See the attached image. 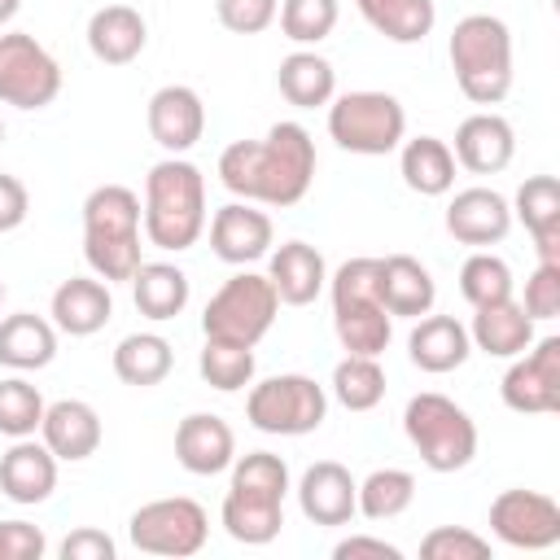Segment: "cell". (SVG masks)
Returning a JSON list of instances; mask_svg holds the SVG:
<instances>
[{
    "mask_svg": "<svg viewBox=\"0 0 560 560\" xmlns=\"http://www.w3.org/2000/svg\"><path fill=\"white\" fill-rule=\"evenodd\" d=\"M315 179V140L302 122H276L262 140H232L219 153V184L258 206H298Z\"/></svg>",
    "mask_w": 560,
    "mask_h": 560,
    "instance_id": "obj_1",
    "label": "cell"
},
{
    "mask_svg": "<svg viewBox=\"0 0 560 560\" xmlns=\"http://www.w3.org/2000/svg\"><path fill=\"white\" fill-rule=\"evenodd\" d=\"M48 315L57 324V332L66 337H92L109 324L114 315V298H109V284L101 276H70L52 289V302H48Z\"/></svg>",
    "mask_w": 560,
    "mask_h": 560,
    "instance_id": "obj_23",
    "label": "cell"
},
{
    "mask_svg": "<svg viewBox=\"0 0 560 560\" xmlns=\"http://www.w3.org/2000/svg\"><path fill=\"white\" fill-rule=\"evenodd\" d=\"M337 560H359V556H376V560H402V551L385 538H368V534H354V538H341L332 547Z\"/></svg>",
    "mask_w": 560,
    "mask_h": 560,
    "instance_id": "obj_48",
    "label": "cell"
},
{
    "mask_svg": "<svg viewBox=\"0 0 560 560\" xmlns=\"http://www.w3.org/2000/svg\"><path fill=\"white\" fill-rule=\"evenodd\" d=\"M446 232L459 245H472V249L499 245L512 232V206L494 188H481V184L477 188H459L446 201Z\"/></svg>",
    "mask_w": 560,
    "mask_h": 560,
    "instance_id": "obj_19",
    "label": "cell"
},
{
    "mask_svg": "<svg viewBox=\"0 0 560 560\" xmlns=\"http://www.w3.org/2000/svg\"><path fill=\"white\" fill-rule=\"evenodd\" d=\"M324 416H328V389L302 372L267 376L245 398V420L258 433H276V438L315 433L324 424Z\"/></svg>",
    "mask_w": 560,
    "mask_h": 560,
    "instance_id": "obj_10",
    "label": "cell"
},
{
    "mask_svg": "<svg viewBox=\"0 0 560 560\" xmlns=\"http://www.w3.org/2000/svg\"><path fill=\"white\" fill-rule=\"evenodd\" d=\"M468 341H472V350H481L490 359H516L534 341V319L525 315V306L516 298L486 302V306H472Z\"/></svg>",
    "mask_w": 560,
    "mask_h": 560,
    "instance_id": "obj_26",
    "label": "cell"
},
{
    "mask_svg": "<svg viewBox=\"0 0 560 560\" xmlns=\"http://www.w3.org/2000/svg\"><path fill=\"white\" fill-rule=\"evenodd\" d=\"M337 13H341L337 0H280V9H276L284 39H293L302 48L328 39L337 26Z\"/></svg>",
    "mask_w": 560,
    "mask_h": 560,
    "instance_id": "obj_41",
    "label": "cell"
},
{
    "mask_svg": "<svg viewBox=\"0 0 560 560\" xmlns=\"http://www.w3.org/2000/svg\"><path fill=\"white\" fill-rule=\"evenodd\" d=\"M280 0H214V18L232 31V35H258L276 22Z\"/></svg>",
    "mask_w": 560,
    "mask_h": 560,
    "instance_id": "obj_44",
    "label": "cell"
},
{
    "mask_svg": "<svg viewBox=\"0 0 560 560\" xmlns=\"http://www.w3.org/2000/svg\"><path fill=\"white\" fill-rule=\"evenodd\" d=\"M127 538L136 551L144 556H171V560H184V556H197L210 538V516L197 499L188 494H171V499H153V503H140L127 521Z\"/></svg>",
    "mask_w": 560,
    "mask_h": 560,
    "instance_id": "obj_11",
    "label": "cell"
},
{
    "mask_svg": "<svg viewBox=\"0 0 560 560\" xmlns=\"http://www.w3.org/2000/svg\"><path fill=\"white\" fill-rule=\"evenodd\" d=\"M328 389L346 411H372L385 398V368L376 354H346L332 368Z\"/></svg>",
    "mask_w": 560,
    "mask_h": 560,
    "instance_id": "obj_36",
    "label": "cell"
},
{
    "mask_svg": "<svg viewBox=\"0 0 560 560\" xmlns=\"http://www.w3.org/2000/svg\"><path fill=\"white\" fill-rule=\"evenodd\" d=\"M459 92L472 105H499L512 92V31L494 13H468L446 39Z\"/></svg>",
    "mask_w": 560,
    "mask_h": 560,
    "instance_id": "obj_5",
    "label": "cell"
},
{
    "mask_svg": "<svg viewBox=\"0 0 560 560\" xmlns=\"http://www.w3.org/2000/svg\"><path fill=\"white\" fill-rule=\"evenodd\" d=\"M57 490V455L35 438H13V446L0 455V494L35 508Z\"/></svg>",
    "mask_w": 560,
    "mask_h": 560,
    "instance_id": "obj_22",
    "label": "cell"
},
{
    "mask_svg": "<svg viewBox=\"0 0 560 560\" xmlns=\"http://www.w3.org/2000/svg\"><path fill=\"white\" fill-rule=\"evenodd\" d=\"M57 359V324L44 315L18 311L0 319V363L13 372H39Z\"/></svg>",
    "mask_w": 560,
    "mask_h": 560,
    "instance_id": "obj_31",
    "label": "cell"
},
{
    "mask_svg": "<svg viewBox=\"0 0 560 560\" xmlns=\"http://www.w3.org/2000/svg\"><path fill=\"white\" fill-rule=\"evenodd\" d=\"M298 508L311 525H350L359 512V481L337 459H315L298 481Z\"/></svg>",
    "mask_w": 560,
    "mask_h": 560,
    "instance_id": "obj_17",
    "label": "cell"
},
{
    "mask_svg": "<svg viewBox=\"0 0 560 560\" xmlns=\"http://www.w3.org/2000/svg\"><path fill=\"white\" fill-rule=\"evenodd\" d=\"M503 402L521 416H551L560 411V337L529 341L499 385Z\"/></svg>",
    "mask_w": 560,
    "mask_h": 560,
    "instance_id": "obj_13",
    "label": "cell"
},
{
    "mask_svg": "<svg viewBox=\"0 0 560 560\" xmlns=\"http://www.w3.org/2000/svg\"><path fill=\"white\" fill-rule=\"evenodd\" d=\"M61 560H114V538L105 529H74L61 542Z\"/></svg>",
    "mask_w": 560,
    "mask_h": 560,
    "instance_id": "obj_46",
    "label": "cell"
},
{
    "mask_svg": "<svg viewBox=\"0 0 560 560\" xmlns=\"http://www.w3.org/2000/svg\"><path fill=\"white\" fill-rule=\"evenodd\" d=\"M328 136L346 153L385 158L407 140V109L389 92H346L328 101Z\"/></svg>",
    "mask_w": 560,
    "mask_h": 560,
    "instance_id": "obj_9",
    "label": "cell"
},
{
    "mask_svg": "<svg viewBox=\"0 0 560 560\" xmlns=\"http://www.w3.org/2000/svg\"><path fill=\"white\" fill-rule=\"evenodd\" d=\"M39 442L66 459V464H79V459H92L96 446H101V416L92 402L83 398H57L44 407V420H39Z\"/></svg>",
    "mask_w": 560,
    "mask_h": 560,
    "instance_id": "obj_21",
    "label": "cell"
},
{
    "mask_svg": "<svg viewBox=\"0 0 560 560\" xmlns=\"http://www.w3.org/2000/svg\"><path fill=\"white\" fill-rule=\"evenodd\" d=\"M0 302H4V280H0Z\"/></svg>",
    "mask_w": 560,
    "mask_h": 560,
    "instance_id": "obj_51",
    "label": "cell"
},
{
    "mask_svg": "<svg viewBox=\"0 0 560 560\" xmlns=\"http://www.w3.org/2000/svg\"><path fill=\"white\" fill-rule=\"evenodd\" d=\"M490 534L516 551H547L560 542V503L538 490H503L490 503Z\"/></svg>",
    "mask_w": 560,
    "mask_h": 560,
    "instance_id": "obj_14",
    "label": "cell"
},
{
    "mask_svg": "<svg viewBox=\"0 0 560 560\" xmlns=\"http://www.w3.org/2000/svg\"><path fill=\"white\" fill-rule=\"evenodd\" d=\"M525 315L538 324V319H556L560 315V267L556 262H538L529 276H525V298H521Z\"/></svg>",
    "mask_w": 560,
    "mask_h": 560,
    "instance_id": "obj_43",
    "label": "cell"
},
{
    "mask_svg": "<svg viewBox=\"0 0 560 560\" xmlns=\"http://www.w3.org/2000/svg\"><path fill=\"white\" fill-rule=\"evenodd\" d=\"M149 26L131 4H105L88 18V48L101 66H127L144 52Z\"/></svg>",
    "mask_w": 560,
    "mask_h": 560,
    "instance_id": "obj_28",
    "label": "cell"
},
{
    "mask_svg": "<svg viewBox=\"0 0 560 560\" xmlns=\"http://www.w3.org/2000/svg\"><path fill=\"white\" fill-rule=\"evenodd\" d=\"M276 311H280V298H276L271 280L258 271H236L210 293V302L201 311V332L210 341L258 346L271 332Z\"/></svg>",
    "mask_w": 560,
    "mask_h": 560,
    "instance_id": "obj_8",
    "label": "cell"
},
{
    "mask_svg": "<svg viewBox=\"0 0 560 560\" xmlns=\"http://www.w3.org/2000/svg\"><path fill=\"white\" fill-rule=\"evenodd\" d=\"M402 433L416 446L420 464L433 468V472H459L477 455V424H472V416L455 398L433 394V389L407 398Z\"/></svg>",
    "mask_w": 560,
    "mask_h": 560,
    "instance_id": "obj_7",
    "label": "cell"
},
{
    "mask_svg": "<svg viewBox=\"0 0 560 560\" xmlns=\"http://www.w3.org/2000/svg\"><path fill=\"white\" fill-rule=\"evenodd\" d=\"M332 332L346 354H385L394 337V315L381 302V258H346L328 280Z\"/></svg>",
    "mask_w": 560,
    "mask_h": 560,
    "instance_id": "obj_6",
    "label": "cell"
},
{
    "mask_svg": "<svg viewBox=\"0 0 560 560\" xmlns=\"http://www.w3.org/2000/svg\"><path fill=\"white\" fill-rule=\"evenodd\" d=\"M284 494H289V464L271 451H245L241 459H232V481L219 521L236 542L262 547L284 525Z\"/></svg>",
    "mask_w": 560,
    "mask_h": 560,
    "instance_id": "obj_3",
    "label": "cell"
},
{
    "mask_svg": "<svg viewBox=\"0 0 560 560\" xmlns=\"http://www.w3.org/2000/svg\"><path fill=\"white\" fill-rule=\"evenodd\" d=\"M354 9L389 44H420L438 22L433 0H354Z\"/></svg>",
    "mask_w": 560,
    "mask_h": 560,
    "instance_id": "obj_35",
    "label": "cell"
},
{
    "mask_svg": "<svg viewBox=\"0 0 560 560\" xmlns=\"http://www.w3.org/2000/svg\"><path fill=\"white\" fill-rule=\"evenodd\" d=\"M398 175L420 197H446L455 188V153L438 136H411L398 144Z\"/></svg>",
    "mask_w": 560,
    "mask_h": 560,
    "instance_id": "obj_30",
    "label": "cell"
},
{
    "mask_svg": "<svg viewBox=\"0 0 560 560\" xmlns=\"http://www.w3.org/2000/svg\"><path fill=\"white\" fill-rule=\"evenodd\" d=\"M459 293H464L468 306L503 302V298H512V267L490 249L468 254L464 267H459Z\"/></svg>",
    "mask_w": 560,
    "mask_h": 560,
    "instance_id": "obj_39",
    "label": "cell"
},
{
    "mask_svg": "<svg viewBox=\"0 0 560 560\" xmlns=\"http://www.w3.org/2000/svg\"><path fill=\"white\" fill-rule=\"evenodd\" d=\"M175 459L192 477H214V472L232 468V459H236V433H232V424L223 416H214V411L184 416L179 429H175Z\"/></svg>",
    "mask_w": 560,
    "mask_h": 560,
    "instance_id": "obj_20",
    "label": "cell"
},
{
    "mask_svg": "<svg viewBox=\"0 0 560 560\" xmlns=\"http://www.w3.org/2000/svg\"><path fill=\"white\" fill-rule=\"evenodd\" d=\"M267 280H271V289L284 306H311L328 284V267H324V254L315 245L284 241L280 249H271Z\"/></svg>",
    "mask_w": 560,
    "mask_h": 560,
    "instance_id": "obj_25",
    "label": "cell"
},
{
    "mask_svg": "<svg viewBox=\"0 0 560 560\" xmlns=\"http://www.w3.org/2000/svg\"><path fill=\"white\" fill-rule=\"evenodd\" d=\"M131 302L144 319H175L188 306V276L175 262H140L131 276Z\"/></svg>",
    "mask_w": 560,
    "mask_h": 560,
    "instance_id": "obj_34",
    "label": "cell"
},
{
    "mask_svg": "<svg viewBox=\"0 0 560 560\" xmlns=\"http://www.w3.org/2000/svg\"><path fill=\"white\" fill-rule=\"evenodd\" d=\"M144 206L127 184H101L83 201V258L92 276L105 284L131 280L140 258V228H144Z\"/></svg>",
    "mask_w": 560,
    "mask_h": 560,
    "instance_id": "obj_4",
    "label": "cell"
},
{
    "mask_svg": "<svg viewBox=\"0 0 560 560\" xmlns=\"http://www.w3.org/2000/svg\"><path fill=\"white\" fill-rule=\"evenodd\" d=\"M381 302L398 319H420V315L433 311L438 284H433V276H429V267L420 258L389 254V258H381Z\"/></svg>",
    "mask_w": 560,
    "mask_h": 560,
    "instance_id": "obj_29",
    "label": "cell"
},
{
    "mask_svg": "<svg viewBox=\"0 0 560 560\" xmlns=\"http://www.w3.org/2000/svg\"><path fill=\"white\" fill-rule=\"evenodd\" d=\"M44 551H48V538L39 525L0 521V560H39Z\"/></svg>",
    "mask_w": 560,
    "mask_h": 560,
    "instance_id": "obj_45",
    "label": "cell"
},
{
    "mask_svg": "<svg viewBox=\"0 0 560 560\" xmlns=\"http://www.w3.org/2000/svg\"><path fill=\"white\" fill-rule=\"evenodd\" d=\"M44 398L26 376H4L0 381V433L4 438H35L44 420Z\"/></svg>",
    "mask_w": 560,
    "mask_h": 560,
    "instance_id": "obj_40",
    "label": "cell"
},
{
    "mask_svg": "<svg viewBox=\"0 0 560 560\" xmlns=\"http://www.w3.org/2000/svg\"><path fill=\"white\" fill-rule=\"evenodd\" d=\"M276 83H280V96L298 109H319L337 96V70L328 57H319L315 48H298L280 61L276 70Z\"/></svg>",
    "mask_w": 560,
    "mask_h": 560,
    "instance_id": "obj_32",
    "label": "cell"
},
{
    "mask_svg": "<svg viewBox=\"0 0 560 560\" xmlns=\"http://www.w3.org/2000/svg\"><path fill=\"white\" fill-rule=\"evenodd\" d=\"M18 9H22V0H0V26H4V22H13V13H18Z\"/></svg>",
    "mask_w": 560,
    "mask_h": 560,
    "instance_id": "obj_49",
    "label": "cell"
},
{
    "mask_svg": "<svg viewBox=\"0 0 560 560\" xmlns=\"http://www.w3.org/2000/svg\"><path fill=\"white\" fill-rule=\"evenodd\" d=\"M451 153H455V166H464L472 175H499L516 158V131L503 114L477 109L455 127V149Z\"/></svg>",
    "mask_w": 560,
    "mask_h": 560,
    "instance_id": "obj_18",
    "label": "cell"
},
{
    "mask_svg": "<svg viewBox=\"0 0 560 560\" xmlns=\"http://www.w3.org/2000/svg\"><path fill=\"white\" fill-rule=\"evenodd\" d=\"M512 214L534 236L538 262H556L560 267V184H556V175H529L516 188Z\"/></svg>",
    "mask_w": 560,
    "mask_h": 560,
    "instance_id": "obj_27",
    "label": "cell"
},
{
    "mask_svg": "<svg viewBox=\"0 0 560 560\" xmlns=\"http://www.w3.org/2000/svg\"><path fill=\"white\" fill-rule=\"evenodd\" d=\"M61 92L57 57L26 31L0 35V105L13 109H44Z\"/></svg>",
    "mask_w": 560,
    "mask_h": 560,
    "instance_id": "obj_12",
    "label": "cell"
},
{
    "mask_svg": "<svg viewBox=\"0 0 560 560\" xmlns=\"http://www.w3.org/2000/svg\"><path fill=\"white\" fill-rule=\"evenodd\" d=\"M31 210V197H26V184L18 175H0V232H13Z\"/></svg>",
    "mask_w": 560,
    "mask_h": 560,
    "instance_id": "obj_47",
    "label": "cell"
},
{
    "mask_svg": "<svg viewBox=\"0 0 560 560\" xmlns=\"http://www.w3.org/2000/svg\"><path fill=\"white\" fill-rule=\"evenodd\" d=\"M271 241H276V228L267 210H258L254 201H228L210 219V249L232 267L258 262L262 254H271Z\"/></svg>",
    "mask_w": 560,
    "mask_h": 560,
    "instance_id": "obj_16",
    "label": "cell"
},
{
    "mask_svg": "<svg viewBox=\"0 0 560 560\" xmlns=\"http://www.w3.org/2000/svg\"><path fill=\"white\" fill-rule=\"evenodd\" d=\"M416 499V477L407 468H376L359 481V512L368 521H394L411 508Z\"/></svg>",
    "mask_w": 560,
    "mask_h": 560,
    "instance_id": "obj_37",
    "label": "cell"
},
{
    "mask_svg": "<svg viewBox=\"0 0 560 560\" xmlns=\"http://www.w3.org/2000/svg\"><path fill=\"white\" fill-rule=\"evenodd\" d=\"M407 354L420 372L429 376H442V372H455L468 363L472 354V341H468V324H459L455 315H420L411 337H407Z\"/></svg>",
    "mask_w": 560,
    "mask_h": 560,
    "instance_id": "obj_24",
    "label": "cell"
},
{
    "mask_svg": "<svg viewBox=\"0 0 560 560\" xmlns=\"http://www.w3.org/2000/svg\"><path fill=\"white\" fill-rule=\"evenodd\" d=\"M144 236L166 254H184L206 232V179L188 158H162L144 175Z\"/></svg>",
    "mask_w": 560,
    "mask_h": 560,
    "instance_id": "obj_2",
    "label": "cell"
},
{
    "mask_svg": "<svg viewBox=\"0 0 560 560\" xmlns=\"http://www.w3.org/2000/svg\"><path fill=\"white\" fill-rule=\"evenodd\" d=\"M0 144H4V122H0Z\"/></svg>",
    "mask_w": 560,
    "mask_h": 560,
    "instance_id": "obj_50",
    "label": "cell"
},
{
    "mask_svg": "<svg viewBox=\"0 0 560 560\" xmlns=\"http://www.w3.org/2000/svg\"><path fill=\"white\" fill-rule=\"evenodd\" d=\"M114 376L122 385H136V389H149V385H162L171 376V363H175V350L162 332H127L118 346H114Z\"/></svg>",
    "mask_w": 560,
    "mask_h": 560,
    "instance_id": "obj_33",
    "label": "cell"
},
{
    "mask_svg": "<svg viewBox=\"0 0 560 560\" xmlns=\"http://www.w3.org/2000/svg\"><path fill=\"white\" fill-rule=\"evenodd\" d=\"M144 122H149L153 144H162L171 158H179V153H188L201 140V131H206V105H201L197 88L166 83V88H158L149 96Z\"/></svg>",
    "mask_w": 560,
    "mask_h": 560,
    "instance_id": "obj_15",
    "label": "cell"
},
{
    "mask_svg": "<svg viewBox=\"0 0 560 560\" xmlns=\"http://www.w3.org/2000/svg\"><path fill=\"white\" fill-rule=\"evenodd\" d=\"M197 372L210 389L236 394L254 381V346H232V341H210L206 337V346L197 354Z\"/></svg>",
    "mask_w": 560,
    "mask_h": 560,
    "instance_id": "obj_38",
    "label": "cell"
},
{
    "mask_svg": "<svg viewBox=\"0 0 560 560\" xmlns=\"http://www.w3.org/2000/svg\"><path fill=\"white\" fill-rule=\"evenodd\" d=\"M424 560H490V538L464 529V525H438L420 538Z\"/></svg>",
    "mask_w": 560,
    "mask_h": 560,
    "instance_id": "obj_42",
    "label": "cell"
}]
</instances>
